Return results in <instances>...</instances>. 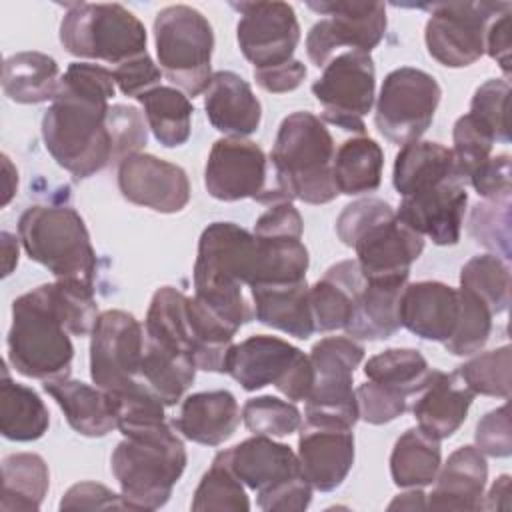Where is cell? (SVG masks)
I'll return each mask as SVG.
<instances>
[{"instance_id":"1","label":"cell","mask_w":512,"mask_h":512,"mask_svg":"<svg viewBox=\"0 0 512 512\" xmlns=\"http://www.w3.org/2000/svg\"><path fill=\"white\" fill-rule=\"evenodd\" d=\"M114 92L112 70L100 64L72 62L42 116L46 150L76 180L94 176L114 160L108 126V100Z\"/></svg>"},{"instance_id":"2","label":"cell","mask_w":512,"mask_h":512,"mask_svg":"<svg viewBox=\"0 0 512 512\" xmlns=\"http://www.w3.org/2000/svg\"><path fill=\"white\" fill-rule=\"evenodd\" d=\"M260 254L252 232L234 222H212L198 240L194 262V296L234 328L254 318L242 294L258 278Z\"/></svg>"},{"instance_id":"3","label":"cell","mask_w":512,"mask_h":512,"mask_svg":"<svg viewBox=\"0 0 512 512\" xmlns=\"http://www.w3.org/2000/svg\"><path fill=\"white\" fill-rule=\"evenodd\" d=\"M124 436L110 456L112 474L128 510L162 508L186 468L182 438L166 420L118 428Z\"/></svg>"},{"instance_id":"4","label":"cell","mask_w":512,"mask_h":512,"mask_svg":"<svg viewBox=\"0 0 512 512\" xmlns=\"http://www.w3.org/2000/svg\"><path fill=\"white\" fill-rule=\"evenodd\" d=\"M334 152V138L318 116L304 110L288 114L270 152L274 188L290 202H332L338 196L332 174Z\"/></svg>"},{"instance_id":"5","label":"cell","mask_w":512,"mask_h":512,"mask_svg":"<svg viewBox=\"0 0 512 512\" xmlns=\"http://www.w3.org/2000/svg\"><path fill=\"white\" fill-rule=\"evenodd\" d=\"M6 344L8 362L18 374L44 382L70 376L74 346L52 282L12 302V324Z\"/></svg>"},{"instance_id":"6","label":"cell","mask_w":512,"mask_h":512,"mask_svg":"<svg viewBox=\"0 0 512 512\" xmlns=\"http://www.w3.org/2000/svg\"><path fill=\"white\" fill-rule=\"evenodd\" d=\"M336 234L342 244L354 248L366 278L408 280L412 262L424 252V238L380 198L368 196L344 206L336 218Z\"/></svg>"},{"instance_id":"7","label":"cell","mask_w":512,"mask_h":512,"mask_svg":"<svg viewBox=\"0 0 512 512\" xmlns=\"http://www.w3.org/2000/svg\"><path fill=\"white\" fill-rule=\"evenodd\" d=\"M18 240L30 260L56 280L94 286L96 252L82 216L70 206H30L18 220Z\"/></svg>"},{"instance_id":"8","label":"cell","mask_w":512,"mask_h":512,"mask_svg":"<svg viewBox=\"0 0 512 512\" xmlns=\"http://www.w3.org/2000/svg\"><path fill=\"white\" fill-rule=\"evenodd\" d=\"M232 472L254 490L258 508L266 512H302L312 502V486L304 478L296 452L270 436H252L224 450Z\"/></svg>"},{"instance_id":"9","label":"cell","mask_w":512,"mask_h":512,"mask_svg":"<svg viewBox=\"0 0 512 512\" xmlns=\"http://www.w3.org/2000/svg\"><path fill=\"white\" fill-rule=\"evenodd\" d=\"M60 42L68 54L106 64H122L146 54V28L122 4L74 2L60 22Z\"/></svg>"},{"instance_id":"10","label":"cell","mask_w":512,"mask_h":512,"mask_svg":"<svg viewBox=\"0 0 512 512\" xmlns=\"http://www.w3.org/2000/svg\"><path fill=\"white\" fill-rule=\"evenodd\" d=\"M154 42L162 74L188 96L204 94L212 76L214 30L192 6L174 4L154 18Z\"/></svg>"},{"instance_id":"11","label":"cell","mask_w":512,"mask_h":512,"mask_svg":"<svg viewBox=\"0 0 512 512\" xmlns=\"http://www.w3.org/2000/svg\"><path fill=\"white\" fill-rule=\"evenodd\" d=\"M224 372L246 392H256L274 384L292 402H306L314 384V368L294 344L278 336H250L232 344L224 362Z\"/></svg>"},{"instance_id":"12","label":"cell","mask_w":512,"mask_h":512,"mask_svg":"<svg viewBox=\"0 0 512 512\" xmlns=\"http://www.w3.org/2000/svg\"><path fill=\"white\" fill-rule=\"evenodd\" d=\"M314 384L306 398L308 422H324L354 428L358 422V400L354 372L364 360V346L350 336H326L310 350Z\"/></svg>"},{"instance_id":"13","label":"cell","mask_w":512,"mask_h":512,"mask_svg":"<svg viewBox=\"0 0 512 512\" xmlns=\"http://www.w3.org/2000/svg\"><path fill=\"white\" fill-rule=\"evenodd\" d=\"M144 328L124 310L98 314L90 332V378L110 398L150 390L142 378Z\"/></svg>"},{"instance_id":"14","label":"cell","mask_w":512,"mask_h":512,"mask_svg":"<svg viewBox=\"0 0 512 512\" xmlns=\"http://www.w3.org/2000/svg\"><path fill=\"white\" fill-rule=\"evenodd\" d=\"M442 88L436 78L420 68L400 66L386 74L374 110L378 132L392 144L406 146L430 128Z\"/></svg>"},{"instance_id":"15","label":"cell","mask_w":512,"mask_h":512,"mask_svg":"<svg viewBox=\"0 0 512 512\" xmlns=\"http://www.w3.org/2000/svg\"><path fill=\"white\" fill-rule=\"evenodd\" d=\"M428 54L446 68H464L484 54L486 30L494 18L512 10L508 2H448L424 6Z\"/></svg>"},{"instance_id":"16","label":"cell","mask_w":512,"mask_h":512,"mask_svg":"<svg viewBox=\"0 0 512 512\" xmlns=\"http://www.w3.org/2000/svg\"><path fill=\"white\" fill-rule=\"evenodd\" d=\"M376 68L368 52L346 50L334 56L322 76L312 84V94L322 106L326 122L364 134V116L374 106Z\"/></svg>"},{"instance_id":"17","label":"cell","mask_w":512,"mask_h":512,"mask_svg":"<svg viewBox=\"0 0 512 512\" xmlns=\"http://www.w3.org/2000/svg\"><path fill=\"white\" fill-rule=\"evenodd\" d=\"M322 14L306 36V52L314 66L324 68L342 46L368 52L380 44L386 32V6L382 2H308Z\"/></svg>"},{"instance_id":"18","label":"cell","mask_w":512,"mask_h":512,"mask_svg":"<svg viewBox=\"0 0 512 512\" xmlns=\"http://www.w3.org/2000/svg\"><path fill=\"white\" fill-rule=\"evenodd\" d=\"M204 186L208 194L222 202H238L244 198L262 204L286 200L274 186H268V158L264 150L246 138L224 136L210 148Z\"/></svg>"},{"instance_id":"19","label":"cell","mask_w":512,"mask_h":512,"mask_svg":"<svg viewBox=\"0 0 512 512\" xmlns=\"http://www.w3.org/2000/svg\"><path fill=\"white\" fill-rule=\"evenodd\" d=\"M240 20L236 40L254 70L274 68L294 58L300 42L296 12L286 2H232Z\"/></svg>"},{"instance_id":"20","label":"cell","mask_w":512,"mask_h":512,"mask_svg":"<svg viewBox=\"0 0 512 512\" xmlns=\"http://www.w3.org/2000/svg\"><path fill=\"white\" fill-rule=\"evenodd\" d=\"M118 188L128 202L160 214L180 212L190 202V182L184 168L144 152L118 164Z\"/></svg>"},{"instance_id":"21","label":"cell","mask_w":512,"mask_h":512,"mask_svg":"<svg viewBox=\"0 0 512 512\" xmlns=\"http://www.w3.org/2000/svg\"><path fill=\"white\" fill-rule=\"evenodd\" d=\"M466 204V182L448 178L402 196L396 216L422 238L438 246H454L460 240Z\"/></svg>"},{"instance_id":"22","label":"cell","mask_w":512,"mask_h":512,"mask_svg":"<svg viewBox=\"0 0 512 512\" xmlns=\"http://www.w3.org/2000/svg\"><path fill=\"white\" fill-rule=\"evenodd\" d=\"M298 462L314 490L332 492L354 464V434L348 426L304 422L298 436Z\"/></svg>"},{"instance_id":"23","label":"cell","mask_w":512,"mask_h":512,"mask_svg":"<svg viewBox=\"0 0 512 512\" xmlns=\"http://www.w3.org/2000/svg\"><path fill=\"white\" fill-rule=\"evenodd\" d=\"M458 288L438 280L406 284L398 302V320L422 340L446 342L458 322Z\"/></svg>"},{"instance_id":"24","label":"cell","mask_w":512,"mask_h":512,"mask_svg":"<svg viewBox=\"0 0 512 512\" xmlns=\"http://www.w3.org/2000/svg\"><path fill=\"white\" fill-rule=\"evenodd\" d=\"M474 396L456 370L442 372L432 368L424 388L416 394L412 414L420 430L444 440L464 424Z\"/></svg>"},{"instance_id":"25","label":"cell","mask_w":512,"mask_h":512,"mask_svg":"<svg viewBox=\"0 0 512 512\" xmlns=\"http://www.w3.org/2000/svg\"><path fill=\"white\" fill-rule=\"evenodd\" d=\"M208 122L224 136L246 138L260 128L262 106L250 84L236 72L218 70L204 90Z\"/></svg>"},{"instance_id":"26","label":"cell","mask_w":512,"mask_h":512,"mask_svg":"<svg viewBox=\"0 0 512 512\" xmlns=\"http://www.w3.org/2000/svg\"><path fill=\"white\" fill-rule=\"evenodd\" d=\"M442 466V464H440ZM426 502L432 510H482L488 480L486 456L476 446H460L436 474Z\"/></svg>"},{"instance_id":"27","label":"cell","mask_w":512,"mask_h":512,"mask_svg":"<svg viewBox=\"0 0 512 512\" xmlns=\"http://www.w3.org/2000/svg\"><path fill=\"white\" fill-rule=\"evenodd\" d=\"M240 408L232 392L208 390L194 392L184 398L174 428L196 444L220 446L236 432L240 424Z\"/></svg>"},{"instance_id":"28","label":"cell","mask_w":512,"mask_h":512,"mask_svg":"<svg viewBox=\"0 0 512 512\" xmlns=\"http://www.w3.org/2000/svg\"><path fill=\"white\" fill-rule=\"evenodd\" d=\"M250 294L254 318L264 326L298 340H308L316 332L306 280L256 284L250 288Z\"/></svg>"},{"instance_id":"29","label":"cell","mask_w":512,"mask_h":512,"mask_svg":"<svg viewBox=\"0 0 512 512\" xmlns=\"http://www.w3.org/2000/svg\"><path fill=\"white\" fill-rule=\"evenodd\" d=\"M408 280L366 278L356 294L350 320L344 328L354 340H386L400 330L398 302Z\"/></svg>"},{"instance_id":"30","label":"cell","mask_w":512,"mask_h":512,"mask_svg":"<svg viewBox=\"0 0 512 512\" xmlns=\"http://www.w3.org/2000/svg\"><path fill=\"white\" fill-rule=\"evenodd\" d=\"M44 392L60 406L70 428L82 436L102 438L118 428L116 406L98 386L72 378H56L44 382Z\"/></svg>"},{"instance_id":"31","label":"cell","mask_w":512,"mask_h":512,"mask_svg":"<svg viewBox=\"0 0 512 512\" xmlns=\"http://www.w3.org/2000/svg\"><path fill=\"white\" fill-rule=\"evenodd\" d=\"M362 284L364 274L356 260H342L332 264L324 276L308 288L314 330H344Z\"/></svg>"},{"instance_id":"32","label":"cell","mask_w":512,"mask_h":512,"mask_svg":"<svg viewBox=\"0 0 512 512\" xmlns=\"http://www.w3.org/2000/svg\"><path fill=\"white\" fill-rule=\"evenodd\" d=\"M448 178H462L448 146L428 140L400 146L392 170V184L400 196H408Z\"/></svg>"},{"instance_id":"33","label":"cell","mask_w":512,"mask_h":512,"mask_svg":"<svg viewBox=\"0 0 512 512\" xmlns=\"http://www.w3.org/2000/svg\"><path fill=\"white\" fill-rule=\"evenodd\" d=\"M56 60L42 52H18L4 60L2 90L16 104L52 102L60 88Z\"/></svg>"},{"instance_id":"34","label":"cell","mask_w":512,"mask_h":512,"mask_svg":"<svg viewBox=\"0 0 512 512\" xmlns=\"http://www.w3.org/2000/svg\"><path fill=\"white\" fill-rule=\"evenodd\" d=\"M50 414L44 400L24 384L10 378L4 364L0 382V432L12 442H32L46 434Z\"/></svg>"},{"instance_id":"35","label":"cell","mask_w":512,"mask_h":512,"mask_svg":"<svg viewBox=\"0 0 512 512\" xmlns=\"http://www.w3.org/2000/svg\"><path fill=\"white\" fill-rule=\"evenodd\" d=\"M50 488V472L42 456L16 452L2 460V512H36Z\"/></svg>"},{"instance_id":"36","label":"cell","mask_w":512,"mask_h":512,"mask_svg":"<svg viewBox=\"0 0 512 512\" xmlns=\"http://www.w3.org/2000/svg\"><path fill=\"white\" fill-rule=\"evenodd\" d=\"M384 152L368 136L348 138L334 152L332 174L338 194L360 196L374 192L382 182Z\"/></svg>"},{"instance_id":"37","label":"cell","mask_w":512,"mask_h":512,"mask_svg":"<svg viewBox=\"0 0 512 512\" xmlns=\"http://www.w3.org/2000/svg\"><path fill=\"white\" fill-rule=\"evenodd\" d=\"M440 464V440L416 426L396 440L390 454V476L398 488H422L434 482Z\"/></svg>"},{"instance_id":"38","label":"cell","mask_w":512,"mask_h":512,"mask_svg":"<svg viewBox=\"0 0 512 512\" xmlns=\"http://www.w3.org/2000/svg\"><path fill=\"white\" fill-rule=\"evenodd\" d=\"M138 102L144 108L148 128L162 146L176 148L188 142L194 106L182 90L172 86H156L142 94Z\"/></svg>"},{"instance_id":"39","label":"cell","mask_w":512,"mask_h":512,"mask_svg":"<svg viewBox=\"0 0 512 512\" xmlns=\"http://www.w3.org/2000/svg\"><path fill=\"white\" fill-rule=\"evenodd\" d=\"M430 370L426 358L414 348H388L364 364L366 380L402 398L416 396L424 388Z\"/></svg>"},{"instance_id":"40","label":"cell","mask_w":512,"mask_h":512,"mask_svg":"<svg viewBox=\"0 0 512 512\" xmlns=\"http://www.w3.org/2000/svg\"><path fill=\"white\" fill-rule=\"evenodd\" d=\"M460 288L480 298L492 316L508 310L510 266L496 254L472 256L460 270Z\"/></svg>"},{"instance_id":"41","label":"cell","mask_w":512,"mask_h":512,"mask_svg":"<svg viewBox=\"0 0 512 512\" xmlns=\"http://www.w3.org/2000/svg\"><path fill=\"white\" fill-rule=\"evenodd\" d=\"M190 508L196 512H206V510L246 512V510H250V500L246 496L244 484L232 472V468L224 456V450L214 456L212 466L202 476V480L194 492Z\"/></svg>"},{"instance_id":"42","label":"cell","mask_w":512,"mask_h":512,"mask_svg":"<svg viewBox=\"0 0 512 512\" xmlns=\"http://www.w3.org/2000/svg\"><path fill=\"white\" fill-rule=\"evenodd\" d=\"M458 322L444 348L454 356H472L480 352L492 332V312L472 292L458 288Z\"/></svg>"},{"instance_id":"43","label":"cell","mask_w":512,"mask_h":512,"mask_svg":"<svg viewBox=\"0 0 512 512\" xmlns=\"http://www.w3.org/2000/svg\"><path fill=\"white\" fill-rule=\"evenodd\" d=\"M510 364H512V352H510V346L506 344L496 350H488L484 354L470 358L468 362L458 366L456 372L474 394L508 400L510 398Z\"/></svg>"},{"instance_id":"44","label":"cell","mask_w":512,"mask_h":512,"mask_svg":"<svg viewBox=\"0 0 512 512\" xmlns=\"http://www.w3.org/2000/svg\"><path fill=\"white\" fill-rule=\"evenodd\" d=\"M468 234L490 254L510 260V196L478 202L468 218Z\"/></svg>"},{"instance_id":"45","label":"cell","mask_w":512,"mask_h":512,"mask_svg":"<svg viewBox=\"0 0 512 512\" xmlns=\"http://www.w3.org/2000/svg\"><path fill=\"white\" fill-rule=\"evenodd\" d=\"M244 426L256 436L282 438L300 430L302 412L294 402L276 396H256L246 400L242 408Z\"/></svg>"},{"instance_id":"46","label":"cell","mask_w":512,"mask_h":512,"mask_svg":"<svg viewBox=\"0 0 512 512\" xmlns=\"http://www.w3.org/2000/svg\"><path fill=\"white\" fill-rule=\"evenodd\" d=\"M452 140H454V148L450 150L454 154L456 168L460 176L468 182L472 172L490 158L496 136L486 122H482L478 116L468 112L454 122Z\"/></svg>"},{"instance_id":"47","label":"cell","mask_w":512,"mask_h":512,"mask_svg":"<svg viewBox=\"0 0 512 512\" xmlns=\"http://www.w3.org/2000/svg\"><path fill=\"white\" fill-rule=\"evenodd\" d=\"M508 98H510V82L500 78H490L476 88L470 102V114L486 122L492 128L496 142H502V144L510 142Z\"/></svg>"},{"instance_id":"48","label":"cell","mask_w":512,"mask_h":512,"mask_svg":"<svg viewBox=\"0 0 512 512\" xmlns=\"http://www.w3.org/2000/svg\"><path fill=\"white\" fill-rule=\"evenodd\" d=\"M108 126H110L112 146H114L112 164H120L124 158L132 154H140V150L148 142V128L144 124V116L134 106H126V104L110 106Z\"/></svg>"},{"instance_id":"49","label":"cell","mask_w":512,"mask_h":512,"mask_svg":"<svg viewBox=\"0 0 512 512\" xmlns=\"http://www.w3.org/2000/svg\"><path fill=\"white\" fill-rule=\"evenodd\" d=\"M356 400L358 418L374 426L388 424L408 410V398L392 394L370 380L356 388Z\"/></svg>"},{"instance_id":"50","label":"cell","mask_w":512,"mask_h":512,"mask_svg":"<svg viewBox=\"0 0 512 512\" xmlns=\"http://www.w3.org/2000/svg\"><path fill=\"white\" fill-rule=\"evenodd\" d=\"M476 448L484 456L492 458H508L512 454V432H510V416L508 404H502L496 410H490L480 418L474 432Z\"/></svg>"},{"instance_id":"51","label":"cell","mask_w":512,"mask_h":512,"mask_svg":"<svg viewBox=\"0 0 512 512\" xmlns=\"http://www.w3.org/2000/svg\"><path fill=\"white\" fill-rule=\"evenodd\" d=\"M112 74H114V82H116L118 90L124 96H130L136 100L142 94H146L148 90L160 86V80L164 76L160 66L154 64V60L148 56V52L114 66Z\"/></svg>"},{"instance_id":"52","label":"cell","mask_w":512,"mask_h":512,"mask_svg":"<svg viewBox=\"0 0 512 512\" xmlns=\"http://www.w3.org/2000/svg\"><path fill=\"white\" fill-rule=\"evenodd\" d=\"M468 182L478 192V196H482L484 200L510 196V192H512L510 156L508 154L490 156L480 168H476L472 172Z\"/></svg>"},{"instance_id":"53","label":"cell","mask_w":512,"mask_h":512,"mask_svg":"<svg viewBox=\"0 0 512 512\" xmlns=\"http://www.w3.org/2000/svg\"><path fill=\"white\" fill-rule=\"evenodd\" d=\"M62 510H108L120 508L126 510V504L120 494L98 482H78L66 490L60 500Z\"/></svg>"},{"instance_id":"54","label":"cell","mask_w":512,"mask_h":512,"mask_svg":"<svg viewBox=\"0 0 512 512\" xmlns=\"http://www.w3.org/2000/svg\"><path fill=\"white\" fill-rule=\"evenodd\" d=\"M306 74H308L306 66L300 60L292 58L290 62L274 66V68L254 70V80L266 92L284 94V92L296 90L304 82Z\"/></svg>"},{"instance_id":"55","label":"cell","mask_w":512,"mask_h":512,"mask_svg":"<svg viewBox=\"0 0 512 512\" xmlns=\"http://www.w3.org/2000/svg\"><path fill=\"white\" fill-rule=\"evenodd\" d=\"M484 52L496 60L504 76H510V10L494 18L486 30Z\"/></svg>"},{"instance_id":"56","label":"cell","mask_w":512,"mask_h":512,"mask_svg":"<svg viewBox=\"0 0 512 512\" xmlns=\"http://www.w3.org/2000/svg\"><path fill=\"white\" fill-rule=\"evenodd\" d=\"M486 510H510V476L502 474L492 484L490 492L486 494V502H482Z\"/></svg>"},{"instance_id":"57","label":"cell","mask_w":512,"mask_h":512,"mask_svg":"<svg viewBox=\"0 0 512 512\" xmlns=\"http://www.w3.org/2000/svg\"><path fill=\"white\" fill-rule=\"evenodd\" d=\"M0 240H2V276H10L14 272V268L18 266V254H20L18 242L20 240H16V236L6 230L0 234Z\"/></svg>"},{"instance_id":"58","label":"cell","mask_w":512,"mask_h":512,"mask_svg":"<svg viewBox=\"0 0 512 512\" xmlns=\"http://www.w3.org/2000/svg\"><path fill=\"white\" fill-rule=\"evenodd\" d=\"M2 170H4V196H2V206H8V202L14 198L18 192V170L10 162L6 154H2Z\"/></svg>"},{"instance_id":"59","label":"cell","mask_w":512,"mask_h":512,"mask_svg":"<svg viewBox=\"0 0 512 512\" xmlns=\"http://www.w3.org/2000/svg\"><path fill=\"white\" fill-rule=\"evenodd\" d=\"M426 494L422 492V490H418V488H412L410 492H406V494H398V498H394L390 504H388V508L390 510H394V508H408V510H416V508H426Z\"/></svg>"}]
</instances>
